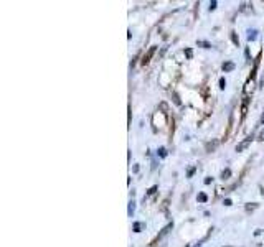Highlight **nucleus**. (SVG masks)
<instances>
[{"label":"nucleus","instance_id":"ddd939ff","mask_svg":"<svg viewBox=\"0 0 264 247\" xmlns=\"http://www.w3.org/2000/svg\"><path fill=\"white\" fill-rule=\"evenodd\" d=\"M129 204H131V206H129V216H132V213H134V204H136V203H134V201H131Z\"/></svg>","mask_w":264,"mask_h":247},{"label":"nucleus","instance_id":"f257e3e1","mask_svg":"<svg viewBox=\"0 0 264 247\" xmlns=\"http://www.w3.org/2000/svg\"><path fill=\"white\" fill-rule=\"evenodd\" d=\"M221 69L224 71V73H231V71H234V63L233 61H224Z\"/></svg>","mask_w":264,"mask_h":247},{"label":"nucleus","instance_id":"39448f33","mask_svg":"<svg viewBox=\"0 0 264 247\" xmlns=\"http://www.w3.org/2000/svg\"><path fill=\"white\" fill-rule=\"evenodd\" d=\"M197 199L198 201H200V203H207V194H205V193H198V196H197Z\"/></svg>","mask_w":264,"mask_h":247},{"label":"nucleus","instance_id":"f3484780","mask_svg":"<svg viewBox=\"0 0 264 247\" xmlns=\"http://www.w3.org/2000/svg\"><path fill=\"white\" fill-rule=\"evenodd\" d=\"M210 183H213V178H211V176H207V178H205V185H210Z\"/></svg>","mask_w":264,"mask_h":247},{"label":"nucleus","instance_id":"20e7f679","mask_svg":"<svg viewBox=\"0 0 264 247\" xmlns=\"http://www.w3.org/2000/svg\"><path fill=\"white\" fill-rule=\"evenodd\" d=\"M142 227H144L142 223H134V224H132V231H134V232H140V229H142Z\"/></svg>","mask_w":264,"mask_h":247},{"label":"nucleus","instance_id":"dca6fc26","mask_svg":"<svg viewBox=\"0 0 264 247\" xmlns=\"http://www.w3.org/2000/svg\"><path fill=\"white\" fill-rule=\"evenodd\" d=\"M223 204H224V206H231V204H233V201H231L229 198H226V199L223 201Z\"/></svg>","mask_w":264,"mask_h":247},{"label":"nucleus","instance_id":"9d476101","mask_svg":"<svg viewBox=\"0 0 264 247\" xmlns=\"http://www.w3.org/2000/svg\"><path fill=\"white\" fill-rule=\"evenodd\" d=\"M231 40H233V43L236 45V46H238V45H240V40H238V36H236V33H234V31H233V33H231Z\"/></svg>","mask_w":264,"mask_h":247},{"label":"nucleus","instance_id":"9b49d317","mask_svg":"<svg viewBox=\"0 0 264 247\" xmlns=\"http://www.w3.org/2000/svg\"><path fill=\"white\" fill-rule=\"evenodd\" d=\"M248 40H249V41L256 40V31H254V30H253V31H249V35H248Z\"/></svg>","mask_w":264,"mask_h":247},{"label":"nucleus","instance_id":"6ab92c4d","mask_svg":"<svg viewBox=\"0 0 264 247\" xmlns=\"http://www.w3.org/2000/svg\"><path fill=\"white\" fill-rule=\"evenodd\" d=\"M157 191V186H152L150 188V190H149V193H147V194H154V193H155Z\"/></svg>","mask_w":264,"mask_h":247},{"label":"nucleus","instance_id":"2eb2a0df","mask_svg":"<svg viewBox=\"0 0 264 247\" xmlns=\"http://www.w3.org/2000/svg\"><path fill=\"white\" fill-rule=\"evenodd\" d=\"M185 55H186V56H188L190 60H191V56H193V51H191L190 48H186V50H185Z\"/></svg>","mask_w":264,"mask_h":247},{"label":"nucleus","instance_id":"0eeeda50","mask_svg":"<svg viewBox=\"0 0 264 247\" xmlns=\"http://www.w3.org/2000/svg\"><path fill=\"white\" fill-rule=\"evenodd\" d=\"M197 45H198V46H202V48H211V45L208 41H197Z\"/></svg>","mask_w":264,"mask_h":247},{"label":"nucleus","instance_id":"4468645a","mask_svg":"<svg viewBox=\"0 0 264 247\" xmlns=\"http://www.w3.org/2000/svg\"><path fill=\"white\" fill-rule=\"evenodd\" d=\"M216 5H218V3L215 2V0H213V2H210V12H213V10L216 8Z\"/></svg>","mask_w":264,"mask_h":247},{"label":"nucleus","instance_id":"423d86ee","mask_svg":"<svg viewBox=\"0 0 264 247\" xmlns=\"http://www.w3.org/2000/svg\"><path fill=\"white\" fill-rule=\"evenodd\" d=\"M231 176V170H229V168H226V170H223V173H221V178L223 180H228Z\"/></svg>","mask_w":264,"mask_h":247},{"label":"nucleus","instance_id":"a211bd4d","mask_svg":"<svg viewBox=\"0 0 264 247\" xmlns=\"http://www.w3.org/2000/svg\"><path fill=\"white\" fill-rule=\"evenodd\" d=\"M195 170H197V168H190V170H188V178H191V176H193V173H195Z\"/></svg>","mask_w":264,"mask_h":247},{"label":"nucleus","instance_id":"1a4fd4ad","mask_svg":"<svg viewBox=\"0 0 264 247\" xmlns=\"http://www.w3.org/2000/svg\"><path fill=\"white\" fill-rule=\"evenodd\" d=\"M159 155H160L162 158H165V157H167V150H165L164 147H160V148H159Z\"/></svg>","mask_w":264,"mask_h":247},{"label":"nucleus","instance_id":"f03ea898","mask_svg":"<svg viewBox=\"0 0 264 247\" xmlns=\"http://www.w3.org/2000/svg\"><path fill=\"white\" fill-rule=\"evenodd\" d=\"M249 144H251V137H248L244 142H241L240 145H236V152H243V150H244V148H246Z\"/></svg>","mask_w":264,"mask_h":247},{"label":"nucleus","instance_id":"412c9836","mask_svg":"<svg viewBox=\"0 0 264 247\" xmlns=\"http://www.w3.org/2000/svg\"><path fill=\"white\" fill-rule=\"evenodd\" d=\"M262 194H264V191H262Z\"/></svg>","mask_w":264,"mask_h":247},{"label":"nucleus","instance_id":"aec40b11","mask_svg":"<svg viewBox=\"0 0 264 247\" xmlns=\"http://www.w3.org/2000/svg\"><path fill=\"white\" fill-rule=\"evenodd\" d=\"M261 122H262V124H264V115H262V117H261Z\"/></svg>","mask_w":264,"mask_h":247},{"label":"nucleus","instance_id":"f8f14e48","mask_svg":"<svg viewBox=\"0 0 264 247\" xmlns=\"http://www.w3.org/2000/svg\"><path fill=\"white\" fill-rule=\"evenodd\" d=\"M226 87V79L224 77H220V89H224Z\"/></svg>","mask_w":264,"mask_h":247},{"label":"nucleus","instance_id":"7ed1b4c3","mask_svg":"<svg viewBox=\"0 0 264 247\" xmlns=\"http://www.w3.org/2000/svg\"><path fill=\"white\" fill-rule=\"evenodd\" d=\"M155 50H157L155 46H152V48L149 50V53H147V55L144 56V60H142V64H147V63L150 61V58H152V55H154V53H155Z\"/></svg>","mask_w":264,"mask_h":247},{"label":"nucleus","instance_id":"6e6552de","mask_svg":"<svg viewBox=\"0 0 264 247\" xmlns=\"http://www.w3.org/2000/svg\"><path fill=\"white\" fill-rule=\"evenodd\" d=\"M256 208H257V204H256V203H249V204L246 206V211H248V213H249V211H254Z\"/></svg>","mask_w":264,"mask_h":247}]
</instances>
